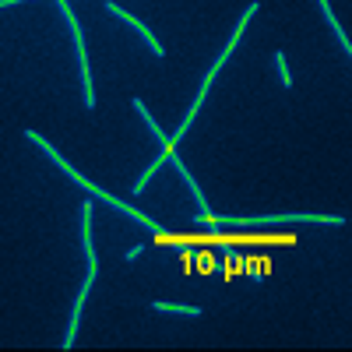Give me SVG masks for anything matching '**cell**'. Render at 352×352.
<instances>
[{
    "label": "cell",
    "instance_id": "obj_1",
    "mask_svg": "<svg viewBox=\"0 0 352 352\" xmlns=\"http://www.w3.org/2000/svg\"><path fill=\"white\" fill-rule=\"evenodd\" d=\"M106 14H113V18H120V21H127V25L134 28V32L141 36V43H144V46H148V50H152L155 56H166V50H162V43L155 39V32H152V28H148V25H144V21H138L134 14H127V11H124L120 4H113V0H106Z\"/></svg>",
    "mask_w": 352,
    "mask_h": 352
},
{
    "label": "cell",
    "instance_id": "obj_9",
    "mask_svg": "<svg viewBox=\"0 0 352 352\" xmlns=\"http://www.w3.org/2000/svg\"><path fill=\"white\" fill-rule=\"evenodd\" d=\"M272 64H275V71H278L282 85L289 88V85H292V71H289V64H285V56H282V53H275V56H272Z\"/></svg>",
    "mask_w": 352,
    "mask_h": 352
},
{
    "label": "cell",
    "instance_id": "obj_5",
    "mask_svg": "<svg viewBox=\"0 0 352 352\" xmlns=\"http://www.w3.org/2000/svg\"><path fill=\"white\" fill-rule=\"evenodd\" d=\"M317 8H320V14H324V21H328V28H331V36L338 39V50L349 56L352 53V43H349V36H345V28H342V21L335 18V11H331V4L328 0H317Z\"/></svg>",
    "mask_w": 352,
    "mask_h": 352
},
{
    "label": "cell",
    "instance_id": "obj_2",
    "mask_svg": "<svg viewBox=\"0 0 352 352\" xmlns=\"http://www.w3.org/2000/svg\"><path fill=\"white\" fill-rule=\"evenodd\" d=\"M169 166H173V173L180 176V180H184V187L190 190V197H194V204H197V208H201V212H208L212 204H208V197H204V190L197 187V180H194V176H190L187 162H184V159H169Z\"/></svg>",
    "mask_w": 352,
    "mask_h": 352
},
{
    "label": "cell",
    "instance_id": "obj_3",
    "mask_svg": "<svg viewBox=\"0 0 352 352\" xmlns=\"http://www.w3.org/2000/svg\"><path fill=\"white\" fill-rule=\"evenodd\" d=\"M25 138H28V141H32V144H39V148H43V152L50 155V162H56V166H60V169H64V173L71 176V180H74V184L81 180V173H78V169H74V166H71V162H67V159H64L60 152H56V148H53V144H50V141H46V138H43L39 131H25Z\"/></svg>",
    "mask_w": 352,
    "mask_h": 352
},
{
    "label": "cell",
    "instance_id": "obj_6",
    "mask_svg": "<svg viewBox=\"0 0 352 352\" xmlns=\"http://www.w3.org/2000/svg\"><path fill=\"white\" fill-rule=\"evenodd\" d=\"M85 300H88V292H85V289H78V300H74V307H71V324H67V335H64V349H74V342H78Z\"/></svg>",
    "mask_w": 352,
    "mask_h": 352
},
{
    "label": "cell",
    "instance_id": "obj_8",
    "mask_svg": "<svg viewBox=\"0 0 352 352\" xmlns=\"http://www.w3.org/2000/svg\"><path fill=\"white\" fill-rule=\"evenodd\" d=\"M152 310H159V314H176V317H190V320L204 314L201 307H184V303H162V300H159V303H152Z\"/></svg>",
    "mask_w": 352,
    "mask_h": 352
},
{
    "label": "cell",
    "instance_id": "obj_7",
    "mask_svg": "<svg viewBox=\"0 0 352 352\" xmlns=\"http://www.w3.org/2000/svg\"><path fill=\"white\" fill-rule=\"evenodd\" d=\"M131 106H134V113H138V116H141V120H144V127H148V131H152V138H155V141L162 144V141H166V134H162V127L155 124V116L148 113V106H144L141 99H131Z\"/></svg>",
    "mask_w": 352,
    "mask_h": 352
},
{
    "label": "cell",
    "instance_id": "obj_4",
    "mask_svg": "<svg viewBox=\"0 0 352 352\" xmlns=\"http://www.w3.org/2000/svg\"><path fill=\"white\" fill-rule=\"evenodd\" d=\"M81 247H85V257H88V268H99L96 243H92V204H85V208H81Z\"/></svg>",
    "mask_w": 352,
    "mask_h": 352
}]
</instances>
